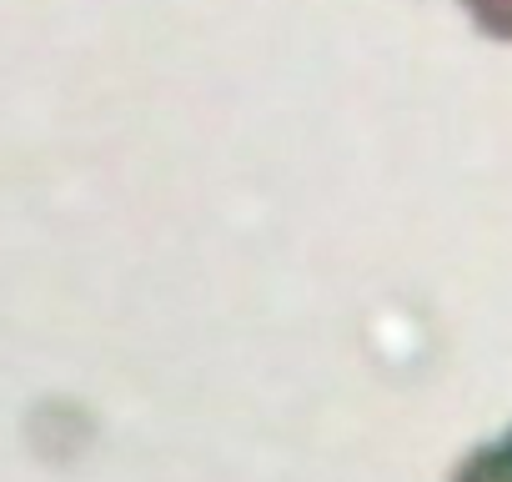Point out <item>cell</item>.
<instances>
[{"label": "cell", "mask_w": 512, "mask_h": 482, "mask_svg": "<svg viewBox=\"0 0 512 482\" xmlns=\"http://www.w3.org/2000/svg\"><path fill=\"white\" fill-rule=\"evenodd\" d=\"M462 6L472 11V21L497 36V41H512V0H462Z\"/></svg>", "instance_id": "cell-2"}, {"label": "cell", "mask_w": 512, "mask_h": 482, "mask_svg": "<svg viewBox=\"0 0 512 482\" xmlns=\"http://www.w3.org/2000/svg\"><path fill=\"white\" fill-rule=\"evenodd\" d=\"M452 482H512V427L492 442H482L477 452H467L452 472Z\"/></svg>", "instance_id": "cell-1"}]
</instances>
